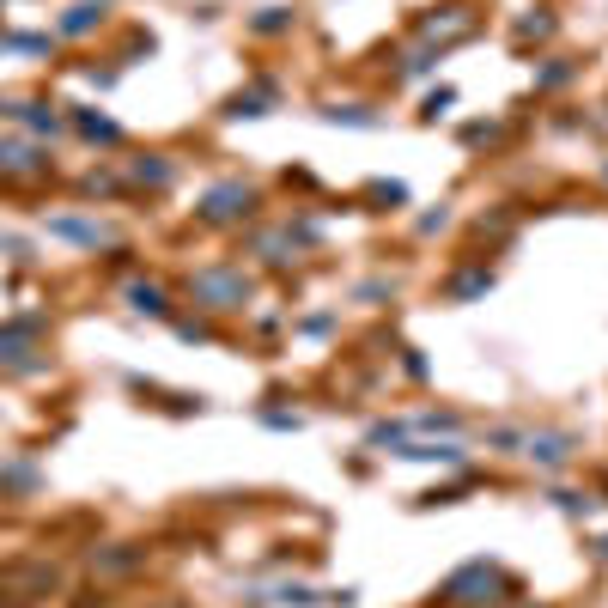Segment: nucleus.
I'll return each instance as SVG.
<instances>
[{
    "label": "nucleus",
    "instance_id": "1",
    "mask_svg": "<svg viewBox=\"0 0 608 608\" xmlns=\"http://www.w3.org/2000/svg\"><path fill=\"white\" fill-rule=\"evenodd\" d=\"M238 207H250V189H238V183H232V189H213V195H207V219H232Z\"/></svg>",
    "mask_w": 608,
    "mask_h": 608
},
{
    "label": "nucleus",
    "instance_id": "2",
    "mask_svg": "<svg viewBox=\"0 0 608 608\" xmlns=\"http://www.w3.org/2000/svg\"><path fill=\"white\" fill-rule=\"evenodd\" d=\"M128 298H134V311H165V292L159 286H134Z\"/></svg>",
    "mask_w": 608,
    "mask_h": 608
},
{
    "label": "nucleus",
    "instance_id": "3",
    "mask_svg": "<svg viewBox=\"0 0 608 608\" xmlns=\"http://www.w3.org/2000/svg\"><path fill=\"white\" fill-rule=\"evenodd\" d=\"M92 19H98V7H73V19H67V25H61V31H86V25H92Z\"/></svg>",
    "mask_w": 608,
    "mask_h": 608
}]
</instances>
